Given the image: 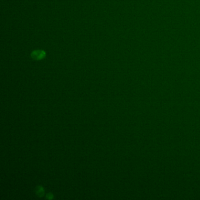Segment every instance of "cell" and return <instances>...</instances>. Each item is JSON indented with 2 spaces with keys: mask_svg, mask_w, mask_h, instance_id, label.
I'll return each instance as SVG.
<instances>
[{
  "mask_svg": "<svg viewBox=\"0 0 200 200\" xmlns=\"http://www.w3.org/2000/svg\"><path fill=\"white\" fill-rule=\"evenodd\" d=\"M47 197L48 198V199H52L53 197V195L52 194H48L47 196Z\"/></svg>",
  "mask_w": 200,
  "mask_h": 200,
  "instance_id": "3957f363",
  "label": "cell"
},
{
  "mask_svg": "<svg viewBox=\"0 0 200 200\" xmlns=\"http://www.w3.org/2000/svg\"><path fill=\"white\" fill-rule=\"evenodd\" d=\"M45 57V53L42 50L35 51L32 53V57L35 60L42 59Z\"/></svg>",
  "mask_w": 200,
  "mask_h": 200,
  "instance_id": "6da1fadb",
  "label": "cell"
},
{
  "mask_svg": "<svg viewBox=\"0 0 200 200\" xmlns=\"http://www.w3.org/2000/svg\"><path fill=\"white\" fill-rule=\"evenodd\" d=\"M37 194L39 196V197H42L44 195V190H43V187H41V186H38V187H37Z\"/></svg>",
  "mask_w": 200,
  "mask_h": 200,
  "instance_id": "7a4b0ae2",
  "label": "cell"
}]
</instances>
